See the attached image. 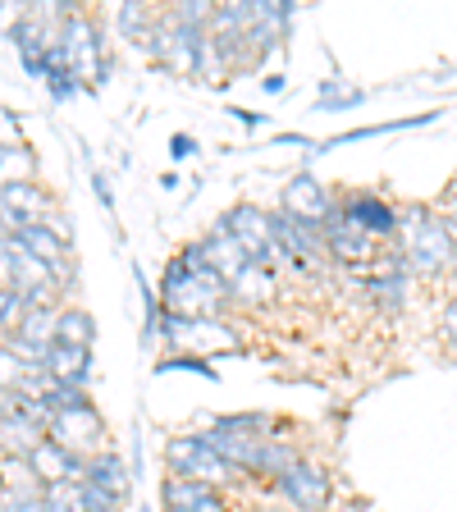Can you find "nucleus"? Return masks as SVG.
<instances>
[{
	"label": "nucleus",
	"mask_w": 457,
	"mask_h": 512,
	"mask_svg": "<svg viewBox=\"0 0 457 512\" xmlns=\"http://www.w3.org/2000/svg\"><path fill=\"white\" fill-rule=\"evenodd\" d=\"M160 302L170 316L183 320H211L229 307V284L206 266V256L197 243H188L170 266H165V284H160Z\"/></svg>",
	"instance_id": "nucleus-1"
},
{
	"label": "nucleus",
	"mask_w": 457,
	"mask_h": 512,
	"mask_svg": "<svg viewBox=\"0 0 457 512\" xmlns=\"http://www.w3.org/2000/svg\"><path fill=\"white\" fill-rule=\"evenodd\" d=\"M398 224H403V252L398 256L407 261L412 275H444V270H453L457 238L444 215L430 211V206H412Z\"/></svg>",
	"instance_id": "nucleus-2"
},
{
	"label": "nucleus",
	"mask_w": 457,
	"mask_h": 512,
	"mask_svg": "<svg viewBox=\"0 0 457 512\" xmlns=\"http://www.w3.org/2000/svg\"><path fill=\"white\" fill-rule=\"evenodd\" d=\"M165 471L170 476H188V480H202L211 490H234V485H247V476H238L229 462H220L211 453L202 435H174L165 444Z\"/></svg>",
	"instance_id": "nucleus-3"
},
{
	"label": "nucleus",
	"mask_w": 457,
	"mask_h": 512,
	"mask_svg": "<svg viewBox=\"0 0 457 512\" xmlns=\"http://www.w3.org/2000/svg\"><path fill=\"white\" fill-rule=\"evenodd\" d=\"M275 494L284 499V508L293 512H330L334 508V476L320 462L302 458L275 480Z\"/></svg>",
	"instance_id": "nucleus-4"
},
{
	"label": "nucleus",
	"mask_w": 457,
	"mask_h": 512,
	"mask_svg": "<svg viewBox=\"0 0 457 512\" xmlns=\"http://www.w3.org/2000/svg\"><path fill=\"white\" fill-rule=\"evenodd\" d=\"M320 234H325V252L339 261V266H352V270H371L375 261V238L366 234L362 224L352 220L348 211L339 206V197H334L330 215L320 220Z\"/></svg>",
	"instance_id": "nucleus-5"
},
{
	"label": "nucleus",
	"mask_w": 457,
	"mask_h": 512,
	"mask_svg": "<svg viewBox=\"0 0 457 512\" xmlns=\"http://www.w3.org/2000/svg\"><path fill=\"white\" fill-rule=\"evenodd\" d=\"M215 224H224V234L243 247V256L261 270H275V247H270V215L256 211L252 202H238L220 215Z\"/></svg>",
	"instance_id": "nucleus-6"
},
{
	"label": "nucleus",
	"mask_w": 457,
	"mask_h": 512,
	"mask_svg": "<svg viewBox=\"0 0 457 512\" xmlns=\"http://www.w3.org/2000/svg\"><path fill=\"white\" fill-rule=\"evenodd\" d=\"M46 439L74 448V453H96V448H106V426H101V412H96L92 403L87 407H64V412L51 416Z\"/></svg>",
	"instance_id": "nucleus-7"
},
{
	"label": "nucleus",
	"mask_w": 457,
	"mask_h": 512,
	"mask_svg": "<svg viewBox=\"0 0 457 512\" xmlns=\"http://www.w3.org/2000/svg\"><path fill=\"white\" fill-rule=\"evenodd\" d=\"M160 512H234V508H229L224 490H211L202 480L165 471V480H160Z\"/></svg>",
	"instance_id": "nucleus-8"
},
{
	"label": "nucleus",
	"mask_w": 457,
	"mask_h": 512,
	"mask_svg": "<svg viewBox=\"0 0 457 512\" xmlns=\"http://www.w3.org/2000/svg\"><path fill=\"white\" fill-rule=\"evenodd\" d=\"M55 211L51 192L37 179H19V183H0V220L10 229H23V224H37Z\"/></svg>",
	"instance_id": "nucleus-9"
},
{
	"label": "nucleus",
	"mask_w": 457,
	"mask_h": 512,
	"mask_svg": "<svg viewBox=\"0 0 457 512\" xmlns=\"http://www.w3.org/2000/svg\"><path fill=\"white\" fill-rule=\"evenodd\" d=\"M14 238H19L23 247H28L37 261H42L46 270H51V279L55 284H69L74 279V266H69V238L64 234H55L46 220H37V224H23V229H14Z\"/></svg>",
	"instance_id": "nucleus-10"
},
{
	"label": "nucleus",
	"mask_w": 457,
	"mask_h": 512,
	"mask_svg": "<svg viewBox=\"0 0 457 512\" xmlns=\"http://www.w3.org/2000/svg\"><path fill=\"white\" fill-rule=\"evenodd\" d=\"M407 261L403 256H375L366 270V298H375L380 311H403L407 307Z\"/></svg>",
	"instance_id": "nucleus-11"
},
{
	"label": "nucleus",
	"mask_w": 457,
	"mask_h": 512,
	"mask_svg": "<svg viewBox=\"0 0 457 512\" xmlns=\"http://www.w3.org/2000/svg\"><path fill=\"white\" fill-rule=\"evenodd\" d=\"M28 471L37 476V485H60V480H83L87 471V453H74V448L55 444V439H42V444L28 453Z\"/></svg>",
	"instance_id": "nucleus-12"
},
{
	"label": "nucleus",
	"mask_w": 457,
	"mask_h": 512,
	"mask_svg": "<svg viewBox=\"0 0 457 512\" xmlns=\"http://www.w3.org/2000/svg\"><path fill=\"white\" fill-rule=\"evenodd\" d=\"M330 206H334V192L325 188L316 174H293V179L284 183V202H279V211L293 215V220L320 224L325 215H330Z\"/></svg>",
	"instance_id": "nucleus-13"
},
{
	"label": "nucleus",
	"mask_w": 457,
	"mask_h": 512,
	"mask_svg": "<svg viewBox=\"0 0 457 512\" xmlns=\"http://www.w3.org/2000/svg\"><path fill=\"white\" fill-rule=\"evenodd\" d=\"M83 485H92V490H101L110 503H119V508H124L128 490H133V471H128V462L119 458L115 448H96V453H87Z\"/></svg>",
	"instance_id": "nucleus-14"
},
{
	"label": "nucleus",
	"mask_w": 457,
	"mask_h": 512,
	"mask_svg": "<svg viewBox=\"0 0 457 512\" xmlns=\"http://www.w3.org/2000/svg\"><path fill=\"white\" fill-rule=\"evenodd\" d=\"M339 206L352 215V220L362 224L366 234L380 243V238H394L398 234V211L384 197H375V192H343Z\"/></svg>",
	"instance_id": "nucleus-15"
},
{
	"label": "nucleus",
	"mask_w": 457,
	"mask_h": 512,
	"mask_svg": "<svg viewBox=\"0 0 457 512\" xmlns=\"http://www.w3.org/2000/svg\"><path fill=\"white\" fill-rule=\"evenodd\" d=\"M42 371L51 375L55 384H74V389H87V384H92V348H69V343H51V348H46Z\"/></svg>",
	"instance_id": "nucleus-16"
},
{
	"label": "nucleus",
	"mask_w": 457,
	"mask_h": 512,
	"mask_svg": "<svg viewBox=\"0 0 457 512\" xmlns=\"http://www.w3.org/2000/svg\"><path fill=\"white\" fill-rule=\"evenodd\" d=\"M197 247H202L206 266H211L215 275L224 279V284H234V279L243 275L247 266H252V261H247V256H243V247H238L234 238L224 234V224H215V229H211V234H206V238H197Z\"/></svg>",
	"instance_id": "nucleus-17"
},
{
	"label": "nucleus",
	"mask_w": 457,
	"mask_h": 512,
	"mask_svg": "<svg viewBox=\"0 0 457 512\" xmlns=\"http://www.w3.org/2000/svg\"><path fill=\"white\" fill-rule=\"evenodd\" d=\"M42 439V426H32L28 416H10V421H0V458H28Z\"/></svg>",
	"instance_id": "nucleus-18"
},
{
	"label": "nucleus",
	"mask_w": 457,
	"mask_h": 512,
	"mask_svg": "<svg viewBox=\"0 0 457 512\" xmlns=\"http://www.w3.org/2000/svg\"><path fill=\"white\" fill-rule=\"evenodd\" d=\"M275 298V270H261V266H247L243 275L229 284V302H270Z\"/></svg>",
	"instance_id": "nucleus-19"
},
{
	"label": "nucleus",
	"mask_w": 457,
	"mask_h": 512,
	"mask_svg": "<svg viewBox=\"0 0 457 512\" xmlns=\"http://www.w3.org/2000/svg\"><path fill=\"white\" fill-rule=\"evenodd\" d=\"M293 462H302V448H298V444H288V439H275V435H270L266 444H261V462H256V476L275 485V480L284 476V471L293 467Z\"/></svg>",
	"instance_id": "nucleus-20"
},
{
	"label": "nucleus",
	"mask_w": 457,
	"mask_h": 512,
	"mask_svg": "<svg viewBox=\"0 0 457 512\" xmlns=\"http://www.w3.org/2000/svg\"><path fill=\"white\" fill-rule=\"evenodd\" d=\"M96 320L87 316L83 307H60V320H55V343H69V348H92Z\"/></svg>",
	"instance_id": "nucleus-21"
},
{
	"label": "nucleus",
	"mask_w": 457,
	"mask_h": 512,
	"mask_svg": "<svg viewBox=\"0 0 457 512\" xmlns=\"http://www.w3.org/2000/svg\"><path fill=\"white\" fill-rule=\"evenodd\" d=\"M211 430H229V435H252V439H270L275 421L266 412H234V416H215Z\"/></svg>",
	"instance_id": "nucleus-22"
},
{
	"label": "nucleus",
	"mask_w": 457,
	"mask_h": 512,
	"mask_svg": "<svg viewBox=\"0 0 457 512\" xmlns=\"http://www.w3.org/2000/svg\"><path fill=\"white\" fill-rule=\"evenodd\" d=\"M55 320H60V307H55V302H46V307H28L23 311L19 334L32 339V343H55Z\"/></svg>",
	"instance_id": "nucleus-23"
},
{
	"label": "nucleus",
	"mask_w": 457,
	"mask_h": 512,
	"mask_svg": "<svg viewBox=\"0 0 457 512\" xmlns=\"http://www.w3.org/2000/svg\"><path fill=\"white\" fill-rule=\"evenodd\" d=\"M197 74H202L206 83H229V51L215 42L211 32L202 37V51H197Z\"/></svg>",
	"instance_id": "nucleus-24"
},
{
	"label": "nucleus",
	"mask_w": 457,
	"mask_h": 512,
	"mask_svg": "<svg viewBox=\"0 0 457 512\" xmlns=\"http://www.w3.org/2000/svg\"><path fill=\"white\" fill-rule=\"evenodd\" d=\"M42 512H87L83 508V485H78V480L42 485Z\"/></svg>",
	"instance_id": "nucleus-25"
},
{
	"label": "nucleus",
	"mask_w": 457,
	"mask_h": 512,
	"mask_svg": "<svg viewBox=\"0 0 457 512\" xmlns=\"http://www.w3.org/2000/svg\"><path fill=\"white\" fill-rule=\"evenodd\" d=\"M19 179H32V156L28 147H0V183H19Z\"/></svg>",
	"instance_id": "nucleus-26"
},
{
	"label": "nucleus",
	"mask_w": 457,
	"mask_h": 512,
	"mask_svg": "<svg viewBox=\"0 0 457 512\" xmlns=\"http://www.w3.org/2000/svg\"><path fill=\"white\" fill-rule=\"evenodd\" d=\"M23 311H28V302H23L19 293H14V288H0V339H10V334H19Z\"/></svg>",
	"instance_id": "nucleus-27"
},
{
	"label": "nucleus",
	"mask_w": 457,
	"mask_h": 512,
	"mask_svg": "<svg viewBox=\"0 0 457 512\" xmlns=\"http://www.w3.org/2000/svg\"><path fill=\"white\" fill-rule=\"evenodd\" d=\"M0 512H42V485L0 490Z\"/></svg>",
	"instance_id": "nucleus-28"
},
{
	"label": "nucleus",
	"mask_w": 457,
	"mask_h": 512,
	"mask_svg": "<svg viewBox=\"0 0 457 512\" xmlns=\"http://www.w3.org/2000/svg\"><path fill=\"white\" fill-rule=\"evenodd\" d=\"M23 375H28V366H23L10 348H0V389H14V394H19Z\"/></svg>",
	"instance_id": "nucleus-29"
},
{
	"label": "nucleus",
	"mask_w": 457,
	"mask_h": 512,
	"mask_svg": "<svg viewBox=\"0 0 457 512\" xmlns=\"http://www.w3.org/2000/svg\"><path fill=\"white\" fill-rule=\"evenodd\" d=\"M78 485H83V480H78ZM83 508H87V512H119V503H110L101 490H92V485H83Z\"/></svg>",
	"instance_id": "nucleus-30"
},
{
	"label": "nucleus",
	"mask_w": 457,
	"mask_h": 512,
	"mask_svg": "<svg viewBox=\"0 0 457 512\" xmlns=\"http://www.w3.org/2000/svg\"><path fill=\"white\" fill-rule=\"evenodd\" d=\"M19 403H23V398L14 394V389H0V421H10V416H19Z\"/></svg>",
	"instance_id": "nucleus-31"
},
{
	"label": "nucleus",
	"mask_w": 457,
	"mask_h": 512,
	"mask_svg": "<svg viewBox=\"0 0 457 512\" xmlns=\"http://www.w3.org/2000/svg\"><path fill=\"white\" fill-rule=\"evenodd\" d=\"M444 334H448V343L457 348V293L448 298V307H444Z\"/></svg>",
	"instance_id": "nucleus-32"
},
{
	"label": "nucleus",
	"mask_w": 457,
	"mask_h": 512,
	"mask_svg": "<svg viewBox=\"0 0 457 512\" xmlns=\"http://www.w3.org/2000/svg\"><path fill=\"white\" fill-rule=\"evenodd\" d=\"M170 147H174V160H188L192 151H197V142H192V138H183V133H179V138H174Z\"/></svg>",
	"instance_id": "nucleus-33"
},
{
	"label": "nucleus",
	"mask_w": 457,
	"mask_h": 512,
	"mask_svg": "<svg viewBox=\"0 0 457 512\" xmlns=\"http://www.w3.org/2000/svg\"><path fill=\"white\" fill-rule=\"evenodd\" d=\"M266 92H270V96H275V92H284V78H279V74H270V78H266Z\"/></svg>",
	"instance_id": "nucleus-34"
},
{
	"label": "nucleus",
	"mask_w": 457,
	"mask_h": 512,
	"mask_svg": "<svg viewBox=\"0 0 457 512\" xmlns=\"http://www.w3.org/2000/svg\"><path fill=\"white\" fill-rule=\"evenodd\" d=\"M453 197H457V183H453Z\"/></svg>",
	"instance_id": "nucleus-35"
},
{
	"label": "nucleus",
	"mask_w": 457,
	"mask_h": 512,
	"mask_svg": "<svg viewBox=\"0 0 457 512\" xmlns=\"http://www.w3.org/2000/svg\"><path fill=\"white\" fill-rule=\"evenodd\" d=\"M138 512H151V508H138Z\"/></svg>",
	"instance_id": "nucleus-36"
}]
</instances>
